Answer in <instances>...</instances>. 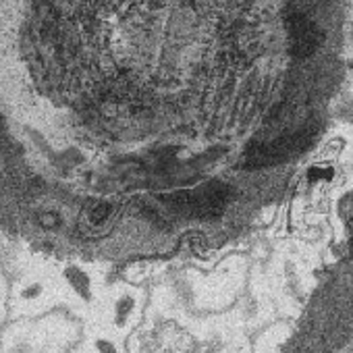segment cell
<instances>
[{
  "mask_svg": "<svg viewBox=\"0 0 353 353\" xmlns=\"http://www.w3.org/2000/svg\"><path fill=\"white\" fill-rule=\"evenodd\" d=\"M310 181H330L332 179V168L328 166H312L307 170Z\"/></svg>",
  "mask_w": 353,
  "mask_h": 353,
  "instance_id": "6da1fadb",
  "label": "cell"
},
{
  "mask_svg": "<svg viewBox=\"0 0 353 353\" xmlns=\"http://www.w3.org/2000/svg\"><path fill=\"white\" fill-rule=\"evenodd\" d=\"M349 227H351V243H349V248H351V256H353V223Z\"/></svg>",
  "mask_w": 353,
  "mask_h": 353,
  "instance_id": "7a4b0ae2",
  "label": "cell"
}]
</instances>
